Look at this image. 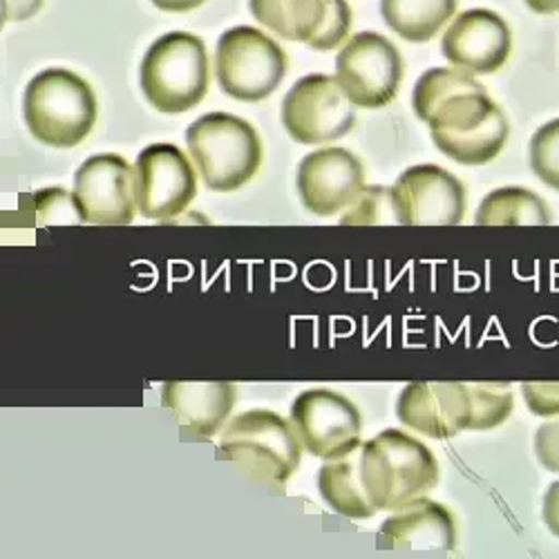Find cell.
Instances as JSON below:
<instances>
[{"instance_id": "obj_31", "label": "cell", "mask_w": 559, "mask_h": 559, "mask_svg": "<svg viewBox=\"0 0 559 559\" xmlns=\"http://www.w3.org/2000/svg\"><path fill=\"white\" fill-rule=\"evenodd\" d=\"M206 0H153V5L164 12H191Z\"/></svg>"}, {"instance_id": "obj_19", "label": "cell", "mask_w": 559, "mask_h": 559, "mask_svg": "<svg viewBox=\"0 0 559 559\" xmlns=\"http://www.w3.org/2000/svg\"><path fill=\"white\" fill-rule=\"evenodd\" d=\"M238 390L230 383H166L162 403L179 421L181 430L195 439H213L236 405Z\"/></svg>"}, {"instance_id": "obj_2", "label": "cell", "mask_w": 559, "mask_h": 559, "mask_svg": "<svg viewBox=\"0 0 559 559\" xmlns=\"http://www.w3.org/2000/svg\"><path fill=\"white\" fill-rule=\"evenodd\" d=\"M360 477L377 510H399L435 490L439 463L432 450L403 430H383L360 443Z\"/></svg>"}, {"instance_id": "obj_28", "label": "cell", "mask_w": 559, "mask_h": 559, "mask_svg": "<svg viewBox=\"0 0 559 559\" xmlns=\"http://www.w3.org/2000/svg\"><path fill=\"white\" fill-rule=\"evenodd\" d=\"M537 461L550 473H559V418L548 421L535 432Z\"/></svg>"}, {"instance_id": "obj_23", "label": "cell", "mask_w": 559, "mask_h": 559, "mask_svg": "<svg viewBox=\"0 0 559 559\" xmlns=\"http://www.w3.org/2000/svg\"><path fill=\"white\" fill-rule=\"evenodd\" d=\"M343 226H390L399 224L394 195L388 186H365L360 195L343 211Z\"/></svg>"}, {"instance_id": "obj_12", "label": "cell", "mask_w": 559, "mask_h": 559, "mask_svg": "<svg viewBox=\"0 0 559 559\" xmlns=\"http://www.w3.org/2000/svg\"><path fill=\"white\" fill-rule=\"evenodd\" d=\"M134 181L139 213L155 222L181 215L198 195L195 170L173 144H153L139 153Z\"/></svg>"}, {"instance_id": "obj_15", "label": "cell", "mask_w": 559, "mask_h": 559, "mask_svg": "<svg viewBox=\"0 0 559 559\" xmlns=\"http://www.w3.org/2000/svg\"><path fill=\"white\" fill-rule=\"evenodd\" d=\"M399 421L430 439H452L473 430L471 383H409L399 394Z\"/></svg>"}, {"instance_id": "obj_4", "label": "cell", "mask_w": 559, "mask_h": 559, "mask_svg": "<svg viewBox=\"0 0 559 559\" xmlns=\"http://www.w3.org/2000/svg\"><path fill=\"white\" fill-rule=\"evenodd\" d=\"M222 454L260 486H283L298 471L302 441L292 421L271 409H249L224 428Z\"/></svg>"}, {"instance_id": "obj_16", "label": "cell", "mask_w": 559, "mask_h": 559, "mask_svg": "<svg viewBox=\"0 0 559 559\" xmlns=\"http://www.w3.org/2000/svg\"><path fill=\"white\" fill-rule=\"evenodd\" d=\"M296 183L302 206L318 217H330L343 213L360 195L365 168L345 148H322L300 162Z\"/></svg>"}, {"instance_id": "obj_32", "label": "cell", "mask_w": 559, "mask_h": 559, "mask_svg": "<svg viewBox=\"0 0 559 559\" xmlns=\"http://www.w3.org/2000/svg\"><path fill=\"white\" fill-rule=\"evenodd\" d=\"M526 5H528L533 12L544 14V16L559 14V0H526Z\"/></svg>"}, {"instance_id": "obj_7", "label": "cell", "mask_w": 559, "mask_h": 559, "mask_svg": "<svg viewBox=\"0 0 559 559\" xmlns=\"http://www.w3.org/2000/svg\"><path fill=\"white\" fill-rule=\"evenodd\" d=\"M287 55L264 32L240 25L226 29L215 50V76L228 97L255 104L269 99L287 74Z\"/></svg>"}, {"instance_id": "obj_9", "label": "cell", "mask_w": 559, "mask_h": 559, "mask_svg": "<svg viewBox=\"0 0 559 559\" xmlns=\"http://www.w3.org/2000/svg\"><path fill=\"white\" fill-rule=\"evenodd\" d=\"M283 123L294 142L320 146L345 136L356 123V112L336 76L309 74L287 92Z\"/></svg>"}, {"instance_id": "obj_29", "label": "cell", "mask_w": 559, "mask_h": 559, "mask_svg": "<svg viewBox=\"0 0 559 559\" xmlns=\"http://www.w3.org/2000/svg\"><path fill=\"white\" fill-rule=\"evenodd\" d=\"M542 515L548 526V531L559 537V481L550 484V488L544 495V506H542Z\"/></svg>"}, {"instance_id": "obj_27", "label": "cell", "mask_w": 559, "mask_h": 559, "mask_svg": "<svg viewBox=\"0 0 559 559\" xmlns=\"http://www.w3.org/2000/svg\"><path fill=\"white\" fill-rule=\"evenodd\" d=\"M522 394L535 416H559V383H524Z\"/></svg>"}, {"instance_id": "obj_3", "label": "cell", "mask_w": 559, "mask_h": 559, "mask_svg": "<svg viewBox=\"0 0 559 559\" xmlns=\"http://www.w3.org/2000/svg\"><path fill=\"white\" fill-rule=\"evenodd\" d=\"M23 117L36 142L74 148L97 123L95 90L76 72L45 70L25 87Z\"/></svg>"}, {"instance_id": "obj_22", "label": "cell", "mask_w": 559, "mask_h": 559, "mask_svg": "<svg viewBox=\"0 0 559 559\" xmlns=\"http://www.w3.org/2000/svg\"><path fill=\"white\" fill-rule=\"evenodd\" d=\"M475 222L479 226H548L546 202L522 186H506L484 198Z\"/></svg>"}, {"instance_id": "obj_1", "label": "cell", "mask_w": 559, "mask_h": 559, "mask_svg": "<svg viewBox=\"0 0 559 559\" xmlns=\"http://www.w3.org/2000/svg\"><path fill=\"white\" fill-rule=\"evenodd\" d=\"M416 117L430 126L435 146L463 166H484L508 142V119L475 74L459 68H432L412 92Z\"/></svg>"}, {"instance_id": "obj_10", "label": "cell", "mask_w": 559, "mask_h": 559, "mask_svg": "<svg viewBox=\"0 0 559 559\" xmlns=\"http://www.w3.org/2000/svg\"><path fill=\"white\" fill-rule=\"evenodd\" d=\"M249 8L260 25L316 52L341 48L352 29L347 0H249Z\"/></svg>"}, {"instance_id": "obj_11", "label": "cell", "mask_w": 559, "mask_h": 559, "mask_svg": "<svg viewBox=\"0 0 559 559\" xmlns=\"http://www.w3.org/2000/svg\"><path fill=\"white\" fill-rule=\"evenodd\" d=\"M292 424L309 454L332 461L354 452L362 439L358 407L338 392L307 390L292 405Z\"/></svg>"}, {"instance_id": "obj_6", "label": "cell", "mask_w": 559, "mask_h": 559, "mask_svg": "<svg viewBox=\"0 0 559 559\" xmlns=\"http://www.w3.org/2000/svg\"><path fill=\"white\" fill-rule=\"evenodd\" d=\"M142 90L166 115L198 108L209 92V55L200 36L170 32L157 38L142 61Z\"/></svg>"}, {"instance_id": "obj_13", "label": "cell", "mask_w": 559, "mask_h": 559, "mask_svg": "<svg viewBox=\"0 0 559 559\" xmlns=\"http://www.w3.org/2000/svg\"><path fill=\"white\" fill-rule=\"evenodd\" d=\"M74 200L85 224H132L136 209L134 168L112 153L85 159L74 175Z\"/></svg>"}, {"instance_id": "obj_20", "label": "cell", "mask_w": 559, "mask_h": 559, "mask_svg": "<svg viewBox=\"0 0 559 559\" xmlns=\"http://www.w3.org/2000/svg\"><path fill=\"white\" fill-rule=\"evenodd\" d=\"M360 448V445H358ZM358 448L341 459H332L318 473V490L322 499L347 520H371L377 508L371 506L362 477H360V452Z\"/></svg>"}, {"instance_id": "obj_26", "label": "cell", "mask_w": 559, "mask_h": 559, "mask_svg": "<svg viewBox=\"0 0 559 559\" xmlns=\"http://www.w3.org/2000/svg\"><path fill=\"white\" fill-rule=\"evenodd\" d=\"M36 215H38V224L43 226L85 224L76 206L74 193L70 195L63 189H48V191L36 193Z\"/></svg>"}, {"instance_id": "obj_24", "label": "cell", "mask_w": 559, "mask_h": 559, "mask_svg": "<svg viewBox=\"0 0 559 559\" xmlns=\"http://www.w3.org/2000/svg\"><path fill=\"white\" fill-rule=\"evenodd\" d=\"M473 430H495L512 414L515 396L506 383H471Z\"/></svg>"}, {"instance_id": "obj_8", "label": "cell", "mask_w": 559, "mask_h": 559, "mask_svg": "<svg viewBox=\"0 0 559 559\" xmlns=\"http://www.w3.org/2000/svg\"><path fill=\"white\" fill-rule=\"evenodd\" d=\"M336 81L354 108L390 106L403 81V59L394 43L377 32H360L336 57Z\"/></svg>"}, {"instance_id": "obj_25", "label": "cell", "mask_w": 559, "mask_h": 559, "mask_svg": "<svg viewBox=\"0 0 559 559\" xmlns=\"http://www.w3.org/2000/svg\"><path fill=\"white\" fill-rule=\"evenodd\" d=\"M531 166L548 189L559 193V119L544 123L533 134Z\"/></svg>"}, {"instance_id": "obj_21", "label": "cell", "mask_w": 559, "mask_h": 559, "mask_svg": "<svg viewBox=\"0 0 559 559\" xmlns=\"http://www.w3.org/2000/svg\"><path fill=\"white\" fill-rule=\"evenodd\" d=\"M454 12L456 0H381L385 23L409 43L432 40Z\"/></svg>"}, {"instance_id": "obj_5", "label": "cell", "mask_w": 559, "mask_h": 559, "mask_svg": "<svg viewBox=\"0 0 559 559\" xmlns=\"http://www.w3.org/2000/svg\"><path fill=\"white\" fill-rule=\"evenodd\" d=\"M191 159L211 191L230 193L249 183L262 166L258 130L228 112H211L186 130Z\"/></svg>"}, {"instance_id": "obj_14", "label": "cell", "mask_w": 559, "mask_h": 559, "mask_svg": "<svg viewBox=\"0 0 559 559\" xmlns=\"http://www.w3.org/2000/svg\"><path fill=\"white\" fill-rule=\"evenodd\" d=\"M392 195L403 226H456L465 215L463 183L435 164L407 168L392 186Z\"/></svg>"}, {"instance_id": "obj_18", "label": "cell", "mask_w": 559, "mask_h": 559, "mask_svg": "<svg viewBox=\"0 0 559 559\" xmlns=\"http://www.w3.org/2000/svg\"><path fill=\"white\" fill-rule=\"evenodd\" d=\"M379 546L390 550H454V515L439 501L416 499L392 510L379 528Z\"/></svg>"}, {"instance_id": "obj_30", "label": "cell", "mask_w": 559, "mask_h": 559, "mask_svg": "<svg viewBox=\"0 0 559 559\" xmlns=\"http://www.w3.org/2000/svg\"><path fill=\"white\" fill-rule=\"evenodd\" d=\"M43 8V0H3L5 21H25L32 19Z\"/></svg>"}, {"instance_id": "obj_17", "label": "cell", "mask_w": 559, "mask_h": 559, "mask_svg": "<svg viewBox=\"0 0 559 559\" xmlns=\"http://www.w3.org/2000/svg\"><path fill=\"white\" fill-rule=\"evenodd\" d=\"M512 50L508 23L490 10H468L459 14L441 40L443 57L471 74L499 72Z\"/></svg>"}]
</instances>
